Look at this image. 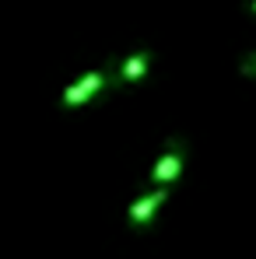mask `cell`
<instances>
[{
	"instance_id": "obj_1",
	"label": "cell",
	"mask_w": 256,
	"mask_h": 259,
	"mask_svg": "<svg viewBox=\"0 0 256 259\" xmlns=\"http://www.w3.org/2000/svg\"><path fill=\"white\" fill-rule=\"evenodd\" d=\"M102 88H105V70H88V74H81L78 81H70L60 91V105L63 109H78V105L91 102Z\"/></svg>"
},
{
	"instance_id": "obj_2",
	"label": "cell",
	"mask_w": 256,
	"mask_h": 259,
	"mask_svg": "<svg viewBox=\"0 0 256 259\" xmlns=\"http://www.w3.org/2000/svg\"><path fill=\"white\" fill-rule=\"evenodd\" d=\"M182 165H186V154H182V147H179V144L165 147V154H162V158L151 165V172H148L151 186H155V189H169L172 182L182 175Z\"/></svg>"
},
{
	"instance_id": "obj_3",
	"label": "cell",
	"mask_w": 256,
	"mask_h": 259,
	"mask_svg": "<svg viewBox=\"0 0 256 259\" xmlns=\"http://www.w3.org/2000/svg\"><path fill=\"white\" fill-rule=\"evenodd\" d=\"M169 200V189H151V193H140L133 203H130L127 210V221L133 224V228H148L151 221H155V214L162 210V203Z\"/></svg>"
},
{
	"instance_id": "obj_4",
	"label": "cell",
	"mask_w": 256,
	"mask_h": 259,
	"mask_svg": "<svg viewBox=\"0 0 256 259\" xmlns=\"http://www.w3.org/2000/svg\"><path fill=\"white\" fill-rule=\"evenodd\" d=\"M148 70H151V56H148V53H130L127 60H120L116 81H120V84H137Z\"/></svg>"
},
{
	"instance_id": "obj_5",
	"label": "cell",
	"mask_w": 256,
	"mask_h": 259,
	"mask_svg": "<svg viewBox=\"0 0 256 259\" xmlns=\"http://www.w3.org/2000/svg\"><path fill=\"white\" fill-rule=\"evenodd\" d=\"M246 74H256V56H253V63H246Z\"/></svg>"
},
{
	"instance_id": "obj_6",
	"label": "cell",
	"mask_w": 256,
	"mask_h": 259,
	"mask_svg": "<svg viewBox=\"0 0 256 259\" xmlns=\"http://www.w3.org/2000/svg\"><path fill=\"white\" fill-rule=\"evenodd\" d=\"M249 7H253V14H256V0H249Z\"/></svg>"
}]
</instances>
